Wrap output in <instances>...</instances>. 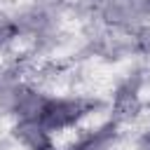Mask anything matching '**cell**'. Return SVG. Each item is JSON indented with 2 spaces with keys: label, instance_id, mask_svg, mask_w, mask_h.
Masks as SVG:
<instances>
[{
  "label": "cell",
  "instance_id": "8992f818",
  "mask_svg": "<svg viewBox=\"0 0 150 150\" xmlns=\"http://www.w3.org/2000/svg\"><path fill=\"white\" fill-rule=\"evenodd\" d=\"M134 42H136V49H138V52H143V54L150 56V23H145V26H141V28L136 30Z\"/></svg>",
  "mask_w": 150,
  "mask_h": 150
},
{
  "label": "cell",
  "instance_id": "52a82bcc",
  "mask_svg": "<svg viewBox=\"0 0 150 150\" xmlns=\"http://www.w3.org/2000/svg\"><path fill=\"white\" fill-rule=\"evenodd\" d=\"M145 7H148V12H150V0H145Z\"/></svg>",
  "mask_w": 150,
  "mask_h": 150
},
{
  "label": "cell",
  "instance_id": "ba28073f",
  "mask_svg": "<svg viewBox=\"0 0 150 150\" xmlns=\"http://www.w3.org/2000/svg\"><path fill=\"white\" fill-rule=\"evenodd\" d=\"M0 87H2V82H0Z\"/></svg>",
  "mask_w": 150,
  "mask_h": 150
},
{
  "label": "cell",
  "instance_id": "3957f363",
  "mask_svg": "<svg viewBox=\"0 0 150 150\" xmlns=\"http://www.w3.org/2000/svg\"><path fill=\"white\" fill-rule=\"evenodd\" d=\"M112 122H129L134 120L138 112H141V98H138V89L136 84L127 82L117 89L115 94V101H112Z\"/></svg>",
  "mask_w": 150,
  "mask_h": 150
},
{
  "label": "cell",
  "instance_id": "7a4b0ae2",
  "mask_svg": "<svg viewBox=\"0 0 150 150\" xmlns=\"http://www.w3.org/2000/svg\"><path fill=\"white\" fill-rule=\"evenodd\" d=\"M14 138L26 150H54L52 134L40 120H19L14 127Z\"/></svg>",
  "mask_w": 150,
  "mask_h": 150
},
{
  "label": "cell",
  "instance_id": "277c9868",
  "mask_svg": "<svg viewBox=\"0 0 150 150\" xmlns=\"http://www.w3.org/2000/svg\"><path fill=\"white\" fill-rule=\"evenodd\" d=\"M115 138H117V122H108L96 131H89L84 138H80L73 145V150H110Z\"/></svg>",
  "mask_w": 150,
  "mask_h": 150
},
{
  "label": "cell",
  "instance_id": "5b68a950",
  "mask_svg": "<svg viewBox=\"0 0 150 150\" xmlns=\"http://www.w3.org/2000/svg\"><path fill=\"white\" fill-rule=\"evenodd\" d=\"M16 38H19V23L7 21V19H0V47H7Z\"/></svg>",
  "mask_w": 150,
  "mask_h": 150
},
{
  "label": "cell",
  "instance_id": "6da1fadb",
  "mask_svg": "<svg viewBox=\"0 0 150 150\" xmlns=\"http://www.w3.org/2000/svg\"><path fill=\"white\" fill-rule=\"evenodd\" d=\"M91 108H96V103L87 98H47L38 120L49 131H61L77 124L84 115L91 112Z\"/></svg>",
  "mask_w": 150,
  "mask_h": 150
}]
</instances>
